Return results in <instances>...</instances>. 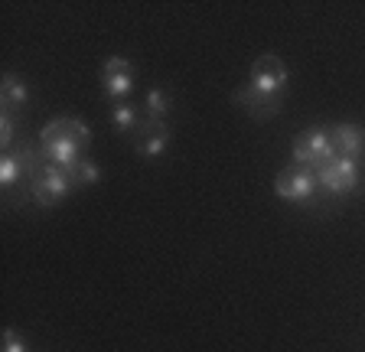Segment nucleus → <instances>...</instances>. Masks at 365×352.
Segmentation results:
<instances>
[{"label":"nucleus","instance_id":"obj_1","mask_svg":"<svg viewBox=\"0 0 365 352\" xmlns=\"http://www.w3.org/2000/svg\"><path fill=\"white\" fill-rule=\"evenodd\" d=\"M88 144H91V130L78 118H56V121H49L39 130V153H43V160L62 170L76 167Z\"/></svg>","mask_w":365,"mask_h":352},{"label":"nucleus","instance_id":"obj_2","mask_svg":"<svg viewBox=\"0 0 365 352\" xmlns=\"http://www.w3.org/2000/svg\"><path fill=\"white\" fill-rule=\"evenodd\" d=\"M76 176L62 167H53V163H43L39 170H33V200L39 206H56L76 190Z\"/></svg>","mask_w":365,"mask_h":352},{"label":"nucleus","instance_id":"obj_3","mask_svg":"<svg viewBox=\"0 0 365 352\" xmlns=\"http://www.w3.org/2000/svg\"><path fill=\"white\" fill-rule=\"evenodd\" d=\"M333 157H336L333 138H329V130H323V128H310L294 140V163L297 167L319 170L323 163L333 160Z\"/></svg>","mask_w":365,"mask_h":352},{"label":"nucleus","instance_id":"obj_4","mask_svg":"<svg viewBox=\"0 0 365 352\" xmlns=\"http://www.w3.org/2000/svg\"><path fill=\"white\" fill-rule=\"evenodd\" d=\"M251 88L261 95H271V98H281L284 85H287V66H284L281 56H258L255 66H251Z\"/></svg>","mask_w":365,"mask_h":352},{"label":"nucleus","instance_id":"obj_5","mask_svg":"<svg viewBox=\"0 0 365 352\" xmlns=\"http://www.w3.org/2000/svg\"><path fill=\"white\" fill-rule=\"evenodd\" d=\"M317 183L327 192H336V196H346L359 186V160H349V157H333L329 163L317 170Z\"/></svg>","mask_w":365,"mask_h":352},{"label":"nucleus","instance_id":"obj_6","mask_svg":"<svg viewBox=\"0 0 365 352\" xmlns=\"http://www.w3.org/2000/svg\"><path fill=\"white\" fill-rule=\"evenodd\" d=\"M317 173L304 167H287L284 173H277L274 180V192L281 196L284 202H310L313 192H317Z\"/></svg>","mask_w":365,"mask_h":352},{"label":"nucleus","instance_id":"obj_7","mask_svg":"<svg viewBox=\"0 0 365 352\" xmlns=\"http://www.w3.org/2000/svg\"><path fill=\"white\" fill-rule=\"evenodd\" d=\"M134 78H137V72L124 56H111V59H105V66H101V88H105V95L114 101H124L134 92Z\"/></svg>","mask_w":365,"mask_h":352},{"label":"nucleus","instance_id":"obj_8","mask_svg":"<svg viewBox=\"0 0 365 352\" xmlns=\"http://www.w3.org/2000/svg\"><path fill=\"white\" fill-rule=\"evenodd\" d=\"M329 138H333L336 157L359 160L365 153V130L359 124H336V128H329Z\"/></svg>","mask_w":365,"mask_h":352},{"label":"nucleus","instance_id":"obj_9","mask_svg":"<svg viewBox=\"0 0 365 352\" xmlns=\"http://www.w3.org/2000/svg\"><path fill=\"white\" fill-rule=\"evenodd\" d=\"M232 101H235V105H242L245 111H248L251 118H258V121H267V118H274V115H277V108H281V98H271V95L255 92L251 85L238 88V92L232 95Z\"/></svg>","mask_w":365,"mask_h":352},{"label":"nucleus","instance_id":"obj_10","mask_svg":"<svg viewBox=\"0 0 365 352\" xmlns=\"http://www.w3.org/2000/svg\"><path fill=\"white\" fill-rule=\"evenodd\" d=\"M137 138H140L137 140V150L144 153V157H160L170 144V134H167V128H163V121H153V118H144Z\"/></svg>","mask_w":365,"mask_h":352},{"label":"nucleus","instance_id":"obj_11","mask_svg":"<svg viewBox=\"0 0 365 352\" xmlns=\"http://www.w3.org/2000/svg\"><path fill=\"white\" fill-rule=\"evenodd\" d=\"M0 101H4V108L26 105V101H30V85L23 82L16 72H4V78H0Z\"/></svg>","mask_w":365,"mask_h":352},{"label":"nucleus","instance_id":"obj_12","mask_svg":"<svg viewBox=\"0 0 365 352\" xmlns=\"http://www.w3.org/2000/svg\"><path fill=\"white\" fill-rule=\"evenodd\" d=\"M111 124L121 134H137L140 130V124H144V118H140V108L130 105V101H118L111 111Z\"/></svg>","mask_w":365,"mask_h":352},{"label":"nucleus","instance_id":"obj_13","mask_svg":"<svg viewBox=\"0 0 365 352\" xmlns=\"http://www.w3.org/2000/svg\"><path fill=\"white\" fill-rule=\"evenodd\" d=\"M23 173H30L26 153H14V150H7L4 157H0V186H14Z\"/></svg>","mask_w":365,"mask_h":352},{"label":"nucleus","instance_id":"obj_14","mask_svg":"<svg viewBox=\"0 0 365 352\" xmlns=\"http://www.w3.org/2000/svg\"><path fill=\"white\" fill-rule=\"evenodd\" d=\"M144 111H147V118H153V121H163V118L170 115V92L150 88L144 98Z\"/></svg>","mask_w":365,"mask_h":352},{"label":"nucleus","instance_id":"obj_15","mask_svg":"<svg viewBox=\"0 0 365 352\" xmlns=\"http://www.w3.org/2000/svg\"><path fill=\"white\" fill-rule=\"evenodd\" d=\"M68 173L76 176V183H82V186H88V183H98V180H101V170H98V163L85 160V157H82V160H78L72 170H68Z\"/></svg>","mask_w":365,"mask_h":352},{"label":"nucleus","instance_id":"obj_16","mask_svg":"<svg viewBox=\"0 0 365 352\" xmlns=\"http://www.w3.org/2000/svg\"><path fill=\"white\" fill-rule=\"evenodd\" d=\"M0 144L4 147L14 144V118L7 115V108H4V115H0Z\"/></svg>","mask_w":365,"mask_h":352},{"label":"nucleus","instance_id":"obj_17","mask_svg":"<svg viewBox=\"0 0 365 352\" xmlns=\"http://www.w3.org/2000/svg\"><path fill=\"white\" fill-rule=\"evenodd\" d=\"M4 352H26V343L20 339L16 329H7V333H4Z\"/></svg>","mask_w":365,"mask_h":352}]
</instances>
